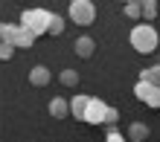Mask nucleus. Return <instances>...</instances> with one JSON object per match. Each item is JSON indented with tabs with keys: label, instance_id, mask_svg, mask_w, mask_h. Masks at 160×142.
<instances>
[{
	"label": "nucleus",
	"instance_id": "5",
	"mask_svg": "<svg viewBox=\"0 0 160 142\" xmlns=\"http://www.w3.org/2000/svg\"><path fill=\"white\" fill-rule=\"evenodd\" d=\"M52 81V73L47 64H35V67L29 70V84L32 87H47V84Z\"/></svg>",
	"mask_w": 160,
	"mask_h": 142
},
{
	"label": "nucleus",
	"instance_id": "19",
	"mask_svg": "<svg viewBox=\"0 0 160 142\" xmlns=\"http://www.w3.org/2000/svg\"><path fill=\"white\" fill-rule=\"evenodd\" d=\"M15 55V44H6V41H0V61H9Z\"/></svg>",
	"mask_w": 160,
	"mask_h": 142
},
{
	"label": "nucleus",
	"instance_id": "6",
	"mask_svg": "<svg viewBox=\"0 0 160 142\" xmlns=\"http://www.w3.org/2000/svg\"><path fill=\"white\" fill-rule=\"evenodd\" d=\"M73 52H76L79 58H93V52H96V41H93L90 35H82V38H76V44H73Z\"/></svg>",
	"mask_w": 160,
	"mask_h": 142
},
{
	"label": "nucleus",
	"instance_id": "1",
	"mask_svg": "<svg viewBox=\"0 0 160 142\" xmlns=\"http://www.w3.org/2000/svg\"><path fill=\"white\" fill-rule=\"evenodd\" d=\"M128 41H131V46H134V50H137L140 55H152V52L157 50L160 35H157V29H154L152 23H137L134 29H131Z\"/></svg>",
	"mask_w": 160,
	"mask_h": 142
},
{
	"label": "nucleus",
	"instance_id": "18",
	"mask_svg": "<svg viewBox=\"0 0 160 142\" xmlns=\"http://www.w3.org/2000/svg\"><path fill=\"white\" fill-rule=\"evenodd\" d=\"M125 17H131V21H140V17H143L140 0H134V3H125Z\"/></svg>",
	"mask_w": 160,
	"mask_h": 142
},
{
	"label": "nucleus",
	"instance_id": "15",
	"mask_svg": "<svg viewBox=\"0 0 160 142\" xmlns=\"http://www.w3.org/2000/svg\"><path fill=\"white\" fill-rule=\"evenodd\" d=\"M140 9H143V17H146V23L157 17V0H140Z\"/></svg>",
	"mask_w": 160,
	"mask_h": 142
},
{
	"label": "nucleus",
	"instance_id": "8",
	"mask_svg": "<svg viewBox=\"0 0 160 142\" xmlns=\"http://www.w3.org/2000/svg\"><path fill=\"white\" fill-rule=\"evenodd\" d=\"M148 134H152V130H148L146 122H131L125 139H128V142H148Z\"/></svg>",
	"mask_w": 160,
	"mask_h": 142
},
{
	"label": "nucleus",
	"instance_id": "11",
	"mask_svg": "<svg viewBox=\"0 0 160 142\" xmlns=\"http://www.w3.org/2000/svg\"><path fill=\"white\" fill-rule=\"evenodd\" d=\"M88 99H90V96H73V99H70V116H73V119H79V122L84 119V107H88Z\"/></svg>",
	"mask_w": 160,
	"mask_h": 142
},
{
	"label": "nucleus",
	"instance_id": "21",
	"mask_svg": "<svg viewBox=\"0 0 160 142\" xmlns=\"http://www.w3.org/2000/svg\"><path fill=\"white\" fill-rule=\"evenodd\" d=\"M148 107H160V87L154 90V96H152V102H148Z\"/></svg>",
	"mask_w": 160,
	"mask_h": 142
},
{
	"label": "nucleus",
	"instance_id": "22",
	"mask_svg": "<svg viewBox=\"0 0 160 142\" xmlns=\"http://www.w3.org/2000/svg\"><path fill=\"white\" fill-rule=\"evenodd\" d=\"M117 3H134V0H117Z\"/></svg>",
	"mask_w": 160,
	"mask_h": 142
},
{
	"label": "nucleus",
	"instance_id": "14",
	"mask_svg": "<svg viewBox=\"0 0 160 142\" xmlns=\"http://www.w3.org/2000/svg\"><path fill=\"white\" fill-rule=\"evenodd\" d=\"M15 32H18V23H9V21L0 23V41L12 44V41H15Z\"/></svg>",
	"mask_w": 160,
	"mask_h": 142
},
{
	"label": "nucleus",
	"instance_id": "7",
	"mask_svg": "<svg viewBox=\"0 0 160 142\" xmlns=\"http://www.w3.org/2000/svg\"><path fill=\"white\" fill-rule=\"evenodd\" d=\"M47 110H50L52 119H67V116H70V102L64 99V96H55V99H50Z\"/></svg>",
	"mask_w": 160,
	"mask_h": 142
},
{
	"label": "nucleus",
	"instance_id": "17",
	"mask_svg": "<svg viewBox=\"0 0 160 142\" xmlns=\"http://www.w3.org/2000/svg\"><path fill=\"white\" fill-rule=\"evenodd\" d=\"M117 122H119V110H117V107H108V110H105V119H102V125H105L108 130H114Z\"/></svg>",
	"mask_w": 160,
	"mask_h": 142
},
{
	"label": "nucleus",
	"instance_id": "12",
	"mask_svg": "<svg viewBox=\"0 0 160 142\" xmlns=\"http://www.w3.org/2000/svg\"><path fill=\"white\" fill-rule=\"evenodd\" d=\"M140 81H148L154 87H160V64H152V67L140 70Z\"/></svg>",
	"mask_w": 160,
	"mask_h": 142
},
{
	"label": "nucleus",
	"instance_id": "3",
	"mask_svg": "<svg viewBox=\"0 0 160 142\" xmlns=\"http://www.w3.org/2000/svg\"><path fill=\"white\" fill-rule=\"evenodd\" d=\"M67 15H70V21H73V23H79V26H90L93 21H96V3H93V0H70Z\"/></svg>",
	"mask_w": 160,
	"mask_h": 142
},
{
	"label": "nucleus",
	"instance_id": "16",
	"mask_svg": "<svg viewBox=\"0 0 160 142\" xmlns=\"http://www.w3.org/2000/svg\"><path fill=\"white\" fill-rule=\"evenodd\" d=\"M58 81L64 84V87H76V84H79V73L67 67V70H61V73H58Z\"/></svg>",
	"mask_w": 160,
	"mask_h": 142
},
{
	"label": "nucleus",
	"instance_id": "4",
	"mask_svg": "<svg viewBox=\"0 0 160 142\" xmlns=\"http://www.w3.org/2000/svg\"><path fill=\"white\" fill-rule=\"evenodd\" d=\"M105 110H108V105L102 99H88V107H84V119L82 122H88V125H102Z\"/></svg>",
	"mask_w": 160,
	"mask_h": 142
},
{
	"label": "nucleus",
	"instance_id": "2",
	"mask_svg": "<svg viewBox=\"0 0 160 142\" xmlns=\"http://www.w3.org/2000/svg\"><path fill=\"white\" fill-rule=\"evenodd\" d=\"M50 15L52 12H47V9H26V12L21 15V23H18V26H23V29H29L35 38H41V35H47Z\"/></svg>",
	"mask_w": 160,
	"mask_h": 142
},
{
	"label": "nucleus",
	"instance_id": "13",
	"mask_svg": "<svg viewBox=\"0 0 160 142\" xmlns=\"http://www.w3.org/2000/svg\"><path fill=\"white\" fill-rule=\"evenodd\" d=\"M61 32H64V17L52 12L50 15V23H47V35H55V38H58Z\"/></svg>",
	"mask_w": 160,
	"mask_h": 142
},
{
	"label": "nucleus",
	"instance_id": "10",
	"mask_svg": "<svg viewBox=\"0 0 160 142\" xmlns=\"http://www.w3.org/2000/svg\"><path fill=\"white\" fill-rule=\"evenodd\" d=\"M154 90H157V87H154V84H148V81H137V84H134V96L143 102V105H148V102H152Z\"/></svg>",
	"mask_w": 160,
	"mask_h": 142
},
{
	"label": "nucleus",
	"instance_id": "20",
	"mask_svg": "<svg viewBox=\"0 0 160 142\" xmlns=\"http://www.w3.org/2000/svg\"><path fill=\"white\" fill-rule=\"evenodd\" d=\"M105 142H128V139H125V136H122L119 130L114 128V130H108V136H105Z\"/></svg>",
	"mask_w": 160,
	"mask_h": 142
},
{
	"label": "nucleus",
	"instance_id": "9",
	"mask_svg": "<svg viewBox=\"0 0 160 142\" xmlns=\"http://www.w3.org/2000/svg\"><path fill=\"white\" fill-rule=\"evenodd\" d=\"M15 50H29V46L35 44V35L29 29H23V26H18V32H15Z\"/></svg>",
	"mask_w": 160,
	"mask_h": 142
}]
</instances>
